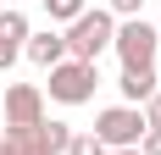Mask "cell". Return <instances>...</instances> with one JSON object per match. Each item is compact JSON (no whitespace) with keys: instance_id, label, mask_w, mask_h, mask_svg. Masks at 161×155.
Here are the masks:
<instances>
[{"instance_id":"7c38bea8","label":"cell","mask_w":161,"mask_h":155,"mask_svg":"<svg viewBox=\"0 0 161 155\" xmlns=\"http://www.w3.org/2000/svg\"><path fill=\"white\" fill-rule=\"evenodd\" d=\"M106 11H111L117 22H128V17H139V11H145V0H106Z\"/></svg>"},{"instance_id":"30bf717a","label":"cell","mask_w":161,"mask_h":155,"mask_svg":"<svg viewBox=\"0 0 161 155\" xmlns=\"http://www.w3.org/2000/svg\"><path fill=\"white\" fill-rule=\"evenodd\" d=\"M89 11V0H45V17H50V28H67L72 17Z\"/></svg>"},{"instance_id":"6da1fadb","label":"cell","mask_w":161,"mask_h":155,"mask_svg":"<svg viewBox=\"0 0 161 155\" xmlns=\"http://www.w3.org/2000/svg\"><path fill=\"white\" fill-rule=\"evenodd\" d=\"M111 33H117V17L106 6H89L83 17H72L61 28V45H67V61H89L100 67V56L111 50Z\"/></svg>"},{"instance_id":"5bb4252c","label":"cell","mask_w":161,"mask_h":155,"mask_svg":"<svg viewBox=\"0 0 161 155\" xmlns=\"http://www.w3.org/2000/svg\"><path fill=\"white\" fill-rule=\"evenodd\" d=\"M139 155H161V127H145V139H139Z\"/></svg>"},{"instance_id":"8992f818","label":"cell","mask_w":161,"mask_h":155,"mask_svg":"<svg viewBox=\"0 0 161 155\" xmlns=\"http://www.w3.org/2000/svg\"><path fill=\"white\" fill-rule=\"evenodd\" d=\"M45 122V89L39 83H6V127Z\"/></svg>"},{"instance_id":"4fadbf2b","label":"cell","mask_w":161,"mask_h":155,"mask_svg":"<svg viewBox=\"0 0 161 155\" xmlns=\"http://www.w3.org/2000/svg\"><path fill=\"white\" fill-rule=\"evenodd\" d=\"M139 116H145V127H161V89L150 94L145 105H139Z\"/></svg>"},{"instance_id":"277c9868","label":"cell","mask_w":161,"mask_h":155,"mask_svg":"<svg viewBox=\"0 0 161 155\" xmlns=\"http://www.w3.org/2000/svg\"><path fill=\"white\" fill-rule=\"evenodd\" d=\"M106 150H139V139H145V116H139V105H106L95 116V127H89Z\"/></svg>"},{"instance_id":"8fae6325","label":"cell","mask_w":161,"mask_h":155,"mask_svg":"<svg viewBox=\"0 0 161 155\" xmlns=\"http://www.w3.org/2000/svg\"><path fill=\"white\" fill-rule=\"evenodd\" d=\"M61 155H106V144L95 139V133H72V139H67V150Z\"/></svg>"},{"instance_id":"3957f363","label":"cell","mask_w":161,"mask_h":155,"mask_svg":"<svg viewBox=\"0 0 161 155\" xmlns=\"http://www.w3.org/2000/svg\"><path fill=\"white\" fill-rule=\"evenodd\" d=\"M67 139H72V127L56 122V116H45V122H33V127H6L0 133V155H61Z\"/></svg>"},{"instance_id":"9c48e42d","label":"cell","mask_w":161,"mask_h":155,"mask_svg":"<svg viewBox=\"0 0 161 155\" xmlns=\"http://www.w3.org/2000/svg\"><path fill=\"white\" fill-rule=\"evenodd\" d=\"M117 89H122V105H145L150 94L161 89V78H156V67H145V72H122Z\"/></svg>"},{"instance_id":"ba28073f","label":"cell","mask_w":161,"mask_h":155,"mask_svg":"<svg viewBox=\"0 0 161 155\" xmlns=\"http://www.w3.org/2000/svg\"><path fill=\"white\" fill-rule=\"evenodd\" d=\"M22 56H28L39 72H50V67H61L67 61V45H61V28H39L22 39Z\"/></svg>"},{"instance_id":"7a4b0ae2","label":"cell","mask_w":161,"mask_h":155,"mask_svg":"<svg viewBox=\"0 0 161 155\" xmlns=\"http://www.w3.org/2000/svg\"><path fill=\"white\" fill-rule=\"evenodd\" d=\"M111 50H117V61H122V72H145V67H156L161 33H156V22H145V17H128V22H117Z\"/></svg>"},{"instance_id":"9a60e30c","label":"cell","mask_w":161,"mask_h":155,"mask_svg":"<svg viewBox=\"0 0 161 155\" xmlns=\"http://www.w3.org/2000/svg\"><path fill=\"white\" fill-rule=\"evenodd\" d=\"M106 155H139V150H106Z\"/></svg>"},{"instance_id":"2e32d148","label":"cell","mask_w":161,"mask_h":155,"mask_svg":"<svg viewBox=\"0 0 161 155\" xmlns=\"http://www.w3.org/2000/svg\"><path fill=\"white\" fill-rule=\"evenodd\" d=\"M156 33H161V22H156Z\"/></svg>"},{"instance_id":"52a82bcc","label":"cell","mask_w":161,"mask_h":155,"mask_svg":"<svg viewBox=\"0 0 161 155\" xmlns=\"http://www.w3.org/2000/svg\"><path fill=\"white\" fill-rule=\"evenodd\" d=\"M28 17L17 11V6H6V11H0V72H11L17 67V56H22V39H28Z\"/></svg>"},{"instance_id":"5b68a950","label":"cell","mask_w":161,"mask_h":155,"mask_svg":"<svg viewBox=\"0 0 161 155\" xmlns=\"http://www.w3.org/2000/svg\"><path fill=\"white\" fill-rule=\"evenodd\" d=\"M50 100H61V105H89L100 89V67L89 61H61V67H50Z\"/></svg>"}]
</instances>
